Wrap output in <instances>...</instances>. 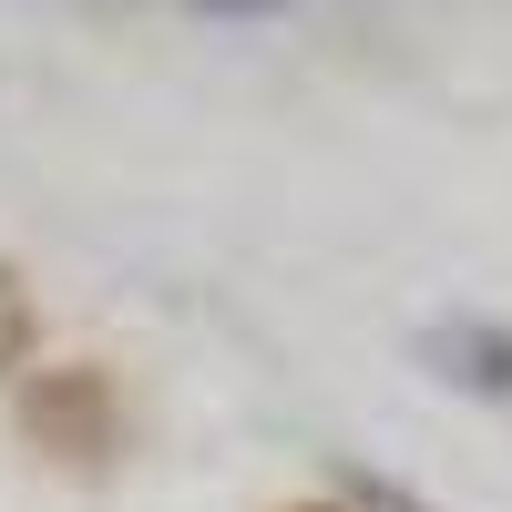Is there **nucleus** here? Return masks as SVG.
Returning a JSON list of instances; mask_svg holds the SVG:
<instances>
[{
    "label": "nucleus",
    "mask_w": 512,
    "mask_h": 512,
    "mask_svg": "<svg viewBox=\"0 0 512 512\" xmlns=\"http://www.w3.org/2000/svg\"><path fill=\"white\" fill-rule=\"evenodd\" d=\"M420 359H431L451 390H472V400H512V328H492V318L431 328V338H420Z\"/></svg>",
    "instance_id": "obj_1"
},
{
    "label": "nucleus",
    "mask_w": 512,
    "mask_h": 512,
    "mask_svg": "<svg viewBox=\"0 0 512 512\" xmlns=\"http://www.w3.org/2000/svg\"><path fill=\"white\" fill-rule=\"evenodd\" d=\"M205 21H256V11H287V0H195Z\"/></svg>",
    "instance_id": "obj_2"
},
{
    "label": "nucleus",
    "mask_w": 512,
    "mask_h": 512,
    "mask_svg": "<svg viewBox=\"0 0 512 512\" xmlns=\"http://www.w3.org/2000/svg\"><path fill=\"white\" fill-rule=\"evenodd\" d=\"M11 328H21V308H11V277H0V349H11Z\"/></svg>",
    "instance_id": "obj_3"
}]
</instances>
